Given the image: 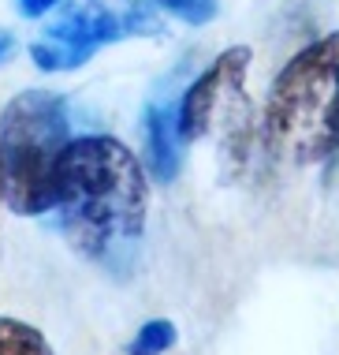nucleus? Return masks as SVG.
I'll return each mask as SVG.
<instances>
[{
    "label": "nucleus",
    "mask_w": 339,
    "mask_h": 355,
    "mask_svg": "<svg viewBox=\"0 0 339 355\" xmlns=\"http://www.w3.org/2000/svg\"><path fill=\"white\" fill-rule=\"evenodd\" d=\"M93 49L97 45L86 42L82 34H75L71 26L53 23V26H45V34L30 45V60L42 71H75L90 60Z\"/></svg>",
    "instance_id": "7"
},
{
    "label": "nucleus",
    "mask_w": 339,
    "mask_h": 355,
    "mask_svg": "<svg viewBox=\"0 0 339 355\" xmlns=\"http://www.w3.org/2000/svg\"><path fill=\"white\" fill-rule=\"evenodd\" d=\"M265 139L291 165H321L339 150V31L280 68L265 101Z\"/></svg>",
    "instance_id": "2"
},
{
    "label": "nucleus",
    "mask_w": 339,
    "mask_h": 355,
    "mask_svg": "<svg viewBox=\"0 0 339 355\" xmlns=\"http://www.w3.org/2000/svg\"><path fill=\"white\" fill-rule=\"evenodd\" d=\"M8 49H12V37H8V34H0V60L8 56Z\"/></svg>",
    "instance_id": "12"
},
{
    "label": "nucleus",
    "mask_w": 339,
    "mask_h": 355,
    "mask_svg": "<svg viewBox=\"0 0 339 355\" xmlns=\"http://www.w3.org/2000/svg\"><path fill=\"white\" fill-rule=\"evenodd\" d=\"M93 45L161 34V19L149 0H60V19Z\"/></svg>",
    "instance_id": "5"
},
{
    "label": "nucleus",
    "mask_w": 339,
    "mask_h": 355,
    "mask_svg": "<svg viewBox=\"0 0 339 355\" xmlns=\"http://www.w3.org/2000/svg\"><path fill=\"white\" fill-rule=\"evenodd\" d=\"M71 139L67 101L53 90H23L0 112V195L19 217L53 209V168Z\"/></svg>",
    "instance_id": "3"
},
{
    "label": "nucleus",
    "mask_w": 339,
    "mask_h": 355,
    "mask_svg": "<svg viewBox=\"0 0 339 355\" xmlns=\"http://www.w3.org/2000/svg\"><path fill=\"white\" fill-rule=\"evenodd\" d=\"M149 187L138 157L112 135L67 139L53 168V209L86 262L127 273L145 232Z\"/></svg>",
    "instance_id": "1"
},
{
    "label": "nucleus",
    "mask_w": 339,
    "mask_h": 355,
    "mask_svg": "<svg viewBox=\"0 0 339 355\" xmlns=\"http://www.w3.org/2000/svg\"><path fill=\"white\" fill-rule=\"evenodd\" d=\"M142 139H145V161L149 172L161 184H172L179 172V131H176V112L168 105L153 101L145 109V123H142Z\"/></svg>",
    "instance_id": "6"
},
{
    "label": "nucleus",
    "mask_w": 339,
    "mask_h": 355,
    "mask_svg": "<svg viewBox=\"0 0 339 355\" xmlns=\"http://www.w3.org/2000/svg\"><path fill=\"white\" fill-rule=\"evenodd\" d=\"M250 60H254V53L246 45H231L183 90L176 105V131L183 142L205 139L220 116H235V105H242V90H246ZM231 128H235V120H231Z\"/></svg>",
    "instance_id": "4"
},
{
    "label": "nucleus",
    "mask_w": 339,
    "mask_h": 355,
    "mask_svg": "<svg viewBox=\"0 0 339 355\" xmlns=\"http://www.w3.org/2000/svg\"><path fill=\"white\" fill-rule=\"evenodd\" d=\"M0 355H53V348L42 329L19 318H0Z\"/></svg>",
    "instance_id": "8"
},
{
    "label": "nucleus",
    "mask_w": 339,
    "mask_h": 355,
    "mask_svg": "<svg viewBox=\"0 0 339 355\" xmlns=\"http://www.w3.org/2000/svg\"><path fill=\"white\" fill-rule=\"evenodd\" d=\"M172 344H176V325L168 318H153L138 329V337L131 340L127 355H161V352H168Z\"/></svg>",
    "instance_id": "9"
},
{
    "label": "nucleus",
    "mask_w": 339,
    "mask_h": 355,
    "mask_svg": "<svg viewBox=\"0 0 339 355\" xmlns=\"http://www.w3.org/2000/svg\"><path fill=\"white\" fill-rule=\"evenodd\" d=\"M149 4L161 8V12H168V15H176V19H183V23H190V26L209 23V19H217V12H220L217 0H149Z\"/></svg>",
    "instance_id": "10"
},
{
    "label": "nucleus",
    "mask_w": 339,
    "mask_h": 355,
    "mask_svg": "<svg viewBox=\"0 0 339 355\" xmlns=\"http://www.w3.org/2000/svg\"><path fill=\"white\" fill-rule=\"evenodd\" d=\"M56 4H60V0H15L19 15H26V19H42L45 12H53Z\"/></svg>",
    "instance_id": "11"
}]
</instances>
